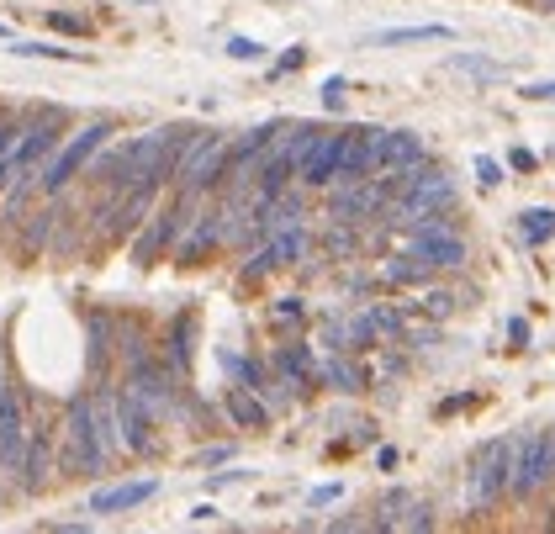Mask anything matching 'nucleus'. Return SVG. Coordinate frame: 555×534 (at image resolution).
<instances>
[{"label":"nucleus","mask_w":555,"mask_h":534,"mask_svg":"<svg viewBox=\"0 0 555 534\" xmlns=\"http://www.w3.org/2000/svg\"><path fill=\"white\" fill-rule=\"evenodd\" d=\"M59 434H64L59 439V466L69 476H101L106 455L117 450V439H111V392L74 397Z\"/></svg>","instance_id":"f257e3e1"},{"label":"nucleus","mask_w":555,"mask_h":534,"mask_svg":"<svg viewBox=\"0 0 555 534\" xmlns=\"http://www.w3.org/2000/svg\"><path fill=\"white\" fill-rule=\"evenodd\" d=\"M222 170H228V138L222 133H191V143H185V154L175 164L180 175V191L185 196H201L207 186H217Z\"/></svg>","instance_id":"f03ea898"},{"label":"nucleus","mask_w":555,"mask_h":534,"mask_svg":"<svg viewBox=\"0 0 555 534\" xmlns=\"http://www.w3.org/2000/svg\"><path fill=\"white\" fill-rule=\"evenodd\" d=\"M518 445H524V439H492V445L476 455V471H471V508H492L497 497L508 492L513 466H518Z\"/></svg>","instance_id":"7ed1b4c3"},{"label":"nucleus","mask_w":555,"mask_h":534,"mask_svg":"<svg viewBox=\"0 0 555 534\" xmlns=\"http://www.w3.org/2000/svg\"><path fill=\"white\" fill-rule=\"evenodd\" d=\"M106 138H111V122H90V127H80V133H74L64 149H59V159L43 164V191H48V196H59L69 180L90 164V154H96Z\"/></svg>","instance_id":"20e7f679"},{"label":"nucleus","mask_w":555,"mask_h":534,"mask_svg":"<svg viewBox=\"0 0 555 534\" xmlns=\"http://www.w3.org/2000/svg\"><path fill=\"white\" fill-rule=\"evenodd\" d=\"M111 439H117V450H133V455H154L159 439H154V418L143 413V402L127 392H111Z\"/></svg>","instance_id":"39448f33"},{"label":"nucleus","mask_w":555,"mask_h":534,"mask_svg":"<svg viewBox=\"0 0 555 534\" xmlns=\"http://www.w3.org/2000/svg\"><path fill=\"white\" fill-rule=\"evenodd\" d=\"M555 476V423L545 434H534V439H524L518 445V466H513V482H508V492L513 497H534L545 482Z\"/></svg>","instance_id":"423d86ee"},{"label":"nucleus","mask_w":555,"mask_h":534,"mask_svg":"<svg viewBox=\"0 0 555 534\" xmlns=\"http://www.w3.org/2000/svg\"><path fill=\"white\" fill-rule=\"evenodd\" d=\"M27 402L16 386L0 392V471H22V455H27Z\"/></svg>","instance_id":"0eeeda50"},{"label":"nucleus","mask_w":555,"mask_h":534,"mask_svg":"<svg viewBox=\"0 0 555 534\" xmlns=\"http://www.w3.org/2000/svg\"><path fill=\"white\" fill-rule=\"evenodd\" d=\"M376 138L381 127H355V133L339 138V164H333V186H349V180L370 175V159H376Z\"/></svg>","instance_id":"6e6552de"},{"label":"nucleus","mask_w":555,"mask_h":534,"mask_svg":"<svg viewBox=\"0 0 555 534\" xmlns=\"http://www.w3.org/2000/svg\"><path fill=\"white\" fill-rule=\"evenodd\" d=\"M407 254L429 260L434 270L466 265V244H460V233H455V228H413V238H407Z\"/></svg>","instance_id":"1a4fd4ad"},{"label":"nucleus","mask_w":555,"mask_h":534,"mask_svg":"<svg viewBox=\"0 0 555 534\" xmlns=\"http://www.w3.org/2000/svg\"><path fill=\"white\" fill-rule=\"evenodd\" d=\"M407 164H423V138L407 133V127H392L376 138V159H370V175H392V170H407Z\"/></svg>","instance_id":"9d476101"},{"label":"nucleus","mask_w":555,"mask_h":534,"mask_svg":"<svg viewBox=\"0 0 555 534\" xmlns=\"http://www.w3.org/2000/svg\"><path fill=\"white\" fill-rule=\"evenodd\" d=\"M53 149H59V117H43V122L22 127V138H16V149H11L16 175H22V170H37V164H43Z\"/></svg>","instance_id":"9b49d317"},{"label":"nucleus","mask_w":555,"mask_h":534,"mask_svg":"<svg viewBox=\"0 0 555 534\" xmlns=\"http://www.w3.org/2000/svg\"><path fill=\"white\" fill-rule=\"evenodd\" d=\"M53 476V423H37L27 429V455H22V487L27 492H43Z\"/></svg>","instance_id":"f8f14e48"},{"label":"nucleus","mask_w":555,"mask_h":534,"mask_svg":"<svg viewBox=\"0 0 555 534\" xmlns=\"http://www.w3.org/2000/svg\"><path fill=\"white\" fill-rule=\"evenodd\" d=\"M339 138L344 133H318L312 138V149L302 154V164H296V175H302V186H333V164H339Z\"/></svg>","instance_id":"ddd939ff"},{"label":"nucleus","mask_w":555,"mask_h":534,"mask_svg":"<svg viewBox=\"0 0 555 534\" xmlns=\"http://www.w3.org/2000/svg\"><path fill=\"white\" fill-rule=\"evenodd\" d=\"M185 228H191V233L180 238L175 254H180V265H196L207 249L222 244V207H217V212H191V223H185Z\"/></svg>","instance_id":"4468645a"},{"label":"nucleus","mask_w":555,"mask_h":534,"mask_svg":"<svg viewBox=\"0 0 555 534\" xmlns=\"http://www.w3.org/2000/svg\"><path fill=\"white\" fill-rule=\"evenodd\" d=\"M159 492V482H122V487H111V492H96L90 497V513H127V508H138V503H148V497Z\"/></svg>","instance_id":"2eb2a0df"},{"label":"nucleus","mask_w":555,"mask_h":534,"mask_svg":"<svg viewBox=\"0 0 555 534\" xmlns=\"http://www.w3.org/2000/svg\"><path fill=\"white\" fill-rule=\"evenodd\" d=\"M228 413H233L238 429H265V423H270L265 402H259V397L249 392V386H233V392H228Z\"/></svg>","instance_id":"dca6fc26"},{"label":"nucleus","mask_w":555,"mask_h":534,"mask_svg":"<svg viewBox=\"0 0 555 534\" xmlns=\"http://www.w3.org/2000/svg\"><path fill=\"white\" fill-rule=\"evenodd\" d=\"M191 318H180L175 328H170V339H164V355H170V371L175 376H185V371H191Z\"/></svg>","instance_id":"f3484780"},{"label":"nucleus","mask_w":555,"mask_h":534,"mask_svg":"<svg viewBox=\"0 0 555 534\" xmlns=\"http://www.w3.org/2000/svg\"><path fill=\"white\" fill-rule=\"evenodd\" d=\"M323 381L333 386V392H365V371H360L355 360H344V355H333L323 365Z\"/></svg>","instance_id":"a211bd4d"},{"label":"nucleus","mask_w":555,"mask_h":534,"mask_svg":"<svg viewBox=\"0 0 555 534\" xmlns=\"http://www.w3.org/2000/svg\"><path fill=\"white\" fill-rule=\"evenodd\" d=\"M106 349H111V318L106 312H90V376L106 371Z\"/></svg>","instance_id":"6ab92c4d"},{"label":"nucleus","mask_w":555,"mask_h":534,"mask_svg":"<svg viewBox=\"0 0 555 534\" xmlns=\"http://www.w3.org/2000/svg\"><path fill=\"white\" fill-rule=\"evenodd\" d=\"M444 38H450V27H392V32H376L381 48H392V43H444Z\"/></svg>","instance_id":"aec40b11"},{"label":"nucleus","mask_w":555,"mask_h":534,"mask_svg":"<svg viewBox=\"0 0 555 534\" xmlns=\"http://www.w3.org/2000/svg\"><path fill=\"white\" fill-rule=\"evenodd\" d=\"M429 260H418V254H402V260H392L386 265V281L392 286H413V281H429Z\"/></svg>","instance_id":"412c9836"},{"label":"nucleus","mask_w":555,"mask_h":534,"mask_svg":"<svg viewBox=\"0 0 555 534\" xmlns=\"http://www.w3.org/2000/svg\"><path fill=\"white\" fill-rule=\"evenodd\" d=\"M518 233H524V244H545V238H555V207H534V212H524Z\"/></svg>","instance_id":"4be33fe9"},{"label":"nucleus","mask_w":555,"mask_h":534,"mask_svg":"<svg viewBox=\"0 0 555 534\" xmlns=\"http://www.w3.org/2000/svg\"><path fill=\"white\" fill-rule=\"evenodd\" d=\"M275 365L286 371V381H307V376H312V355H307V344H286V349H275Z\"/></svg>","instance_id":"5701e85b"},{"label":"nucleus","mask_w":555,"mask_h":534,"mask_svg":"<svg viewBox=\"0 0 555 534\" xmlns=\"http://www.w3.org/2000/svg\"><path fill=\"white\" fill-rule=\"evenodd\" d=\"M117 349H122L127 371H133L138 360H148V339H143V328H138V323H122V328H117Z\"/></svg>","instance_id":"b1692460"},{"label":"nucleus","mask_w":555,"mask_h":534,"mask_svg":"<svg viewBox=\"0 0 555 534\" xmlns=\"http://www.w3.org/2000/svg\"><path fill=\"white\" fill-rule=\"evenodd\" d=\"M450 69H460V75H471V80H503V64H492V59H471V53H455Z\"/></svg>","instance_id":"393cba45"},{"label":"nucleus","mask_w":555,"mask_h":534,"mask_svg":"<svg viewBox=\"0 0 555 534\" xmlns=\"http://www.w3.org/2000/svg\"><path fill=\"white\" fill-rule=\"evenodd\" d=\"M11 53H27V59H64V64H80L85 53H74V48H53V43H16Z\"/></svg>","instance_id":"a878e982"},{"label":"nucleus","mask_w":555,"mask_h":534,"mask_svg":"<svg viewBox=\"0 0 555 534\" xmlns=\"http://www.w3.org/2000/svg\"><path fill=\"white\" fill-rule=\"evenodd\" d=\"M423 312H429V318H450L455 297H450V291H429V297H423Z\"/></svg>","instance_id":"bb28decb"},{"label":"nucleus","mask_w":555,"mask_h":534,"mask_svg":"<svg viewBox=\"0 0 555 534\" xmlns=\"http://www.w3.org/2000/svg\"><path fill=\"white\" fill-rule=\"evenodd\" d=\"M228 53H233L238 64H254V59H265V48H259L254 38H233V43H228Z\"/></svg>","instance_id":"cd10ccee"},{"label":"nucleus","mask_w":555,"mask_h":534,"mask_svg":"<svg viewBox=\"0 0 555 534\" xmlns=\"http://www.w3.org/2000/svg\"><path fill=\"white\" fill-rule=\"evenodd\" d=\"M328 254H355V233H344V223L328 228Z\"/></svg>","instance_id":"c85d7f7f"},{"label":"nucleus","mask_w":555,"mask_h":534,"mask_svg":"<svg viewBox=\"0 0 555 534\" xmlns=\"http://www.w3.org/2000/svg\"><path fill=\"white\" fill-rule=\"evenodd\" d=\"M476 180H481V186H497V180H503V164H497V159H476Z\"/></svg>","instance_id":"c756f323"},{"label":"nucleus","mask_w":555,"mask_h":534,"mask_svg":"<svg viewBox=\"0 0 555 534\" xmlns=\"http://www.w3.org/2000/svg\"><path fill=\"white\" fill-rule=\"evenodd\" d=\"M344 90H349L344 80H328L323 85V106H328V112H339V106H344Z\"/></svg>","instance_id":"7c9ffc66"},{"label":"nucleus","mask_w":555,"mask_h":534,"mask_svg":"<svg viewBox=\"0 0 555 534\" xmlns=\"http://www.w3.org/2000/svg\"><path fill=\"white\" fill-rule=\"evenodd\" d=\"M296 318H302V302H296V297L275 302V323H296Z\"/></svg>","instance_id":"2f4dec72"},{"label":"nucleus","mask_w":555,"mask_h":534,"mask_svg":"<svg viewBox=\"0 0 555 534\" xmlns=\"http://www.w3.org/2000/svg\"><path fill=\"white\" fill-rule=\"evenodd\" d=\"M524 96H529V101H555V80H545V85H529Z\"/></svg>","instance_id":"473e14b6"},{"label":"nucleus","mask_w":555,"mask_h":534,"mask_svg":"<svg viewBox=\"0 0 555 534\" xmlns=\"http://www.w3.org/2000/svg\"><path fill=\"white\" fill-rule=\"evenodd\" d=\"M48 22H53V27H59V32H80V16H64V11H53V16H48Z\"/></svg>","instance_id":"72a5a7b5"},{"label":"nucleus","mask_w":555,"mask_h":534,"mask_svg":"<svg viewBox=\"0 0 555 534\" xmlns=\"http://www.w3.org/2000/svg\"><path fill=\"white\" fill-rule=\"evenodd\" d=\"M508 339L524 344V339H529V323H524V318H508Z\"/></svg>","instance_id":"f704fd0d"},{"label":"nucleus","mask_w":555,"mask_h":534,"mask_svg":"<svg viewBox=\"0 0 555 534\" xmlns=\"http://www.w3.org/2000/svg\"><path fill=\"white\" fill-rule=\"evenodd\" d=\"M302 59H307V53H302V48H291V53H286V59H281V64H275V75H286V69H296V64H302Z\"/></svg>","instance_id":"c9c22d12"},{"label":"nucleus","mask_w":555,"mask_h":534,"mask_svg":"<svg viewBox=\"0 0 555 534\" xmlns=\"http://www.w3.org/2000/svg\"><path fill=\"white\" fill-rule=\"evenodd\" d=\"M333 497H339V482H333V487H318V492H312V508H323V503H333Z\"/></svg>","instance_id":"e433bc0d"},{"label":"nucleus","mask_w":555,"mask_h":534,"mask_svg":"<svg viewBox=\"0 0 555 534\" xmlns=\"http://www.w3.org/2000/svg\"><path fill=\"white\" fill-rule=\"evenodd\" d=\"M513 170H534V154L529 149H513Z\"/></svg>","instance_id":"4c0bfd02"},{"label":"nucleus","mask_w":555,"mask_h":534,"mask_svg":"<svg viewBox=\"0 0 555 534\" xmlns=\"http://www.w3.org/2000/svg\"><path fill=\"white\" fill-rule=\"evenodd\" d=\"M0 38H11V27H0Z\"/></svg>","instance_id":"58836bf2"}]
</instances>
